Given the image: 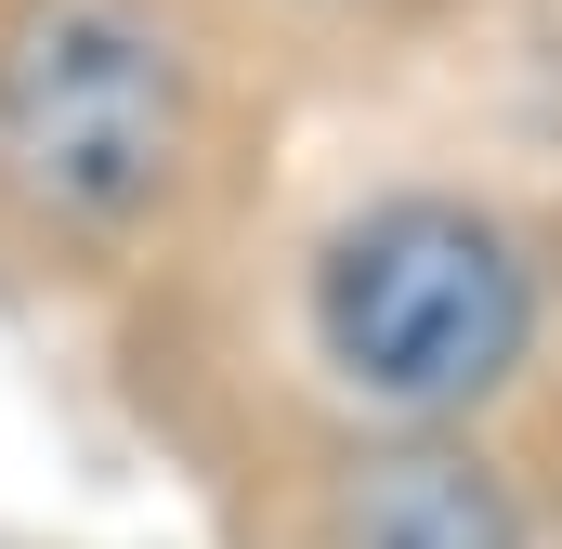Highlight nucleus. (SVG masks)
<instances>
[{
    "label": "nucleus",
    "mask_w": 562,
    "mask_h": 549,
    "mask_svg": "<svg viewBox=\"0 0 562 549\" xmlns=\"http://www.w3.org/2000/svg\"><path fill=\"white\" fill-rule=\"evenodd\" d=\"M562 236L458 170L353 183L288 249V367L314 432H497L550 380Z\"/></svg>",
    "instance_id": "1"
},
{
    "label": "nucleus",
    "mask_w": 562,
    "mask_h": 549,
    "mask_svg": "<svg viewBox=\"0 0 562 549\" xmlns=\"http://www.w3.org/2000/svg\"><path fill=\"white\" fill-rule=\"evenodd\" d=\"M223 183L210 0H0V236L40 274L157 262Z\"/></svg>",
    "instance_id": "2"
},
{
    "label": "nucleus",
    "mask_w": 562,
    "mask_h": 549,
    "mask_svg": "<svg viewBox=\"0 0 562 549\" xmlns=\"http://www.w3.org/2000/svg\"><path fill=\"white\" fill-rule=\"evenodd\" d=\"M262 549H537V484L484 432H314Z\"/></svg>",
    "instance_id": "3"
},
{
    "label": "nucleus",
    "mask_w": 562,
    "mask_h": 549,
    "mask_svg": "<svg viewBox=\"0 0 562 549\" xmlns=\"http://www.w3.org/2000/svg\"><path fill=\"white\" fill-rule=\"evenodd\" d=\"M262 13H301V26H340V13H393V0H262Z\"/></svg>",
    "instance_id": "4"
}]
</instances>
